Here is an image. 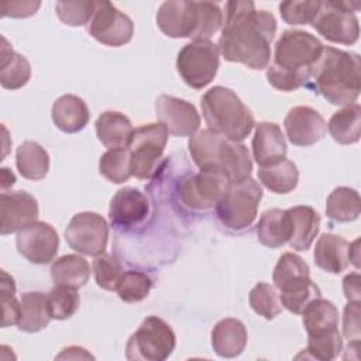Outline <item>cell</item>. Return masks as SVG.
<instances>
[{
    "instance_id": "6da1fadb",
    "label": "cell",
    "mask_w": 361,
    "mask_h": 361,
    "mask_svg": "<svg viewBox=\"0 0 361 361\" xmlns=\"http://www.w3.org/2000/svg\"><path fill=\"white\" fill-rule=\"evenodd\" d=\"M275 32L272 13L257 10L252 1H228L217 47L226 61L261 71L269 63Z\"/></svg>"
},
{
    "instance_id": "7a4b0ae2",
    "label": "cell",
    "mask_w": 361,
    "mask_h": 361,
    "mask_svg": "<svg viewBox=\"0 0 361 361\" xmlns=\"http://www.w3.org/2000/svg\"><path fill=\"white\" fill-rule=\"evenodd\" d=\"M361 59L358 54L323 47L309 68L305 86L336 106L353 104L360 96Z\"/></svg>"
},
{
    "instance_id": "3957f363",
    "label": "cell",
    "mask_w": 361,
    "mask_h": 361,
    "mask_svg": "<svg viewBox=\"0 0 361 361\" xmlns=\"http://www.w3.org/2000/svg\"><path fill=\"white\" fill-rule=\"evenodd\" d=\"M193 162L200 171L220 173L230 183L251 178L252 161L247 145L207 130L196 131L188 141Z\"/></svg>"
},
{
    "instance_id": "277c9868",
    "label": "cell",
    "mask_w": 361,
    "mask_h": 361,
    "mask_svg": "<svg viewBox=\"0 0 361 361\" xmlns=\"http://www.w3.org/2000/svg\"><path fill=\"white\" fill-rule=\"evenodd\" d=\"M209 128L235 142L245 140L255 127V118L243 100L228 87L214 86L200 100Z\"/></svg>"
},
{
    "instance_id": "5b68a950",
    "label": "cell",
    "mask_w": 361,
    "mask_h": 361,
    "mask_svg": "<svg viewBox=\"0 0 361 361\" xmlns=\"http://www.w3.org/2000/svg\"><path fill=\"white\" fill-rule=\"evenodd\" d=\"M272 281L281 292V305L295 314H302L313 299L322 296L320 289L310 279L309 265L293 252L281 255L274 268Z\"/></svg>"
},
{
    "instance_id": "8992f818",
    "label": "cell",
    "mask_w": 361,
    "mask_h": 361,
    "mask_svg": "<svg viewBox=\"0 0 361 361\" xmlns=\"http://www.w3.org/2000/svg\"><path fill=\"white\" fill-rule=\"evenodd\" d=\"M261 199L262 188L255 179L230 183L216 206L217 217L227 228L244 230L254 223Z\"/></svg>"
},
{
    "instance_id": "52a82bcc",
    "label": "cell",
    "mask_w": 361,
    "mask_h": 361,
    "mask_svg": "<svg viewBox=\"0 0 361 361\" xmlns=\"http://www.w3.org/2000/svg\"><path fill=\"white\" fill-rule=\"evenodd\" d=\"M176 336L158 316H148L127 341L126 357L131 361H164L175 350Z\"/></svg>"
},
{
    "instance_id": "ba28073f",
    "label": "cell",
    "mask_w": 361,
    "mask_h": 361,
    "mask_svg": "<svg viewBox=\"0 0 361 361\" xmlns=\"http://www.w3.org/2000/svg\"><path fill=\"white\" fill-rule=\"evenodd\" d=\"M360 1H322L312 27L327 41L353 45L360 37V24L354 11Z\"/></svg>"
},
{
    "instance_id": "9c48e42d",
    "label": "cell",
    "mask_w": 361,
    "mask_h": 361,
    "mask_svg": "<svg viewBox=\"0 0 361 361\" xmlns=\"http://www.w3.org/2000/svg\"><path fill=\"white\" fill-rule=\"evenodd\" d=\"M168 134L162 123H151L133 130L127 144L133 176L137 179L151 178L166 147Z\"/></svg>"
},
{
    "instance_id": "30bf717a",
    "label": "cell",
    "mask_w": 361,
    "mask_h": 361,
    "mask_svg": "<svg viewBox=\"0 0 361 361\" xmlns=\"http://www.w3.org/2000/svg\"><path fill=\"white\" fill-rule=\"evenodd\" d=\"M219 65L220 51L210 39H199L186 44L176 58L178 73L192 89L206 87L214 79Z\"/></svg>"
},
{
    "instance_id": "8fae6325",
    "label": "cell",
    "mask_w": 361,
    "mask_h": 361,
    "mask_svg": "<svg viewBox=\"0 0 361 361\" xmlns=\"http://www.w3.org/2000/svg\"><path fill=\"white\" fill-rule=\"evenodd\" d=\"M323 44L310 32L286 30L275 44L274 63L281 69L300 73L306 78L309 68L317 61Z\"/></svg>"
},
{
    "instance_id": "7c38bea8",
    "label": "cell",
    "mask_w": 361,
    "mask_h": 361,
    "mask_svg": "<svg viewBox=\"0 0 361 361\" xmlns=\"http://www.w3.org/2000/svg\"><path fill=\"white\" fill-rule=\"evenodd\" d=\"M68 245L83 255L97 257L104 252L109 240L106 220L94 212L75 214L65 228Z\"/></svg>"
},
{
    "instance_id": "4fadbf2b",
    "label": "cell",
    "mask_w": 361,
    "mask_h": 361,
    "mask_svg": "<svg viewBox=\"0 0 361 361\" xmlns=\"http://www.w3.org/2000/svg\"><path fill=\"white\" fill-rule=\"evenodd\" d=\"M89 34L106 47H123L134 34L131 18L110 1H96V10L89 21Z\"/></svg>"
},
{
    "instance_id": "5bb4252c",
    "label": "cell",
    "mask_w": 361,
    "mask_h": 361,
    "mask_svg": "<svg viewBox=\"0 0 361 361\" xmlns=\"http://www.w3.org/2000/svg\"><path fill=\"white\" fill-rule=\"evenodd\" d=\"M230 182L226 176L200 171L185 178L178 186L180 202L195 210H207L217 206Z\"/></svg>"
},
{
    "instance_id": "9a60e30c",
    "label": "cell",
    "mask_w": 361,
    "mask_h": 361,
    "mask_svg": "<svg viewBox=\"0 0 361 361\" xmlns=\"http://www.w3.org/2000/svg\"><path fill=\"white\" fill-rule=\"evenodd\" d=\"M16 245L18 252L30 262L44 265L51 262L59 248L56 230L45 221H34L17 231Z\"/></svg>"
},
{
    "instance_id": "2e32d148",
    "label": "cell",
    "mask_w": 361,
    "mask_h": 361,
    "mask_svg": "<svg viewBox=\"0 0 361 361\" xmlns=\"http://www.w3.org/2000/svg\"><path fill=\"white\" fill-rule=\"evenodd\" d=\"M155 116L173 137L193 135L200 127V116L196 107L182 99L161 94L155 102Z\"/></svg>"
},
{
    "instance_id": "e0dca14e",
    "label": "cell",
    "mask_w": 361,
    "mask_h": 361,
    "mask_svg": "<svg viewBox=\"0 0 361 361\" xmlns=\"http://www.w3.org/2000/svg\"><path fill=\"white\" fill-rule=\"evenodd\" d=\"M199 23L197 1H164L157 13L158 28L171 38H193Z\"/></svg>"
},
{
    "instance_id": "ac0fdd59",
    "label": "cell",
    "mask_w": 361,
    "mask_h": 361,
    "mask_svg": "<svg viewBox=\"0 0 361 361\" xmlns=\"http://www.w3.org/2000/svg\"><path fill=\"white\" fill-rule=\"evenodd\" d=\"M288 140L296 147H310L320 141L327 131L322 114L309 106L290 109L283 120Z\"/></svg>"
},
{
    "instance_id": "d6986e66",
    "label": "cell",
    "mask_w": 361,
    "mask_h": 361,
    "mask_svg": "<svg viewBox=\"0 0 361 361\" xmlns=\"http://www.w3.org/2000/svg\"><path fill=\"white\" fill-rule=\"evenodd\" d=\"M38 202L24 192H3L0 196V233L3 235L20 231L37 221Z\"/></svg>"
},
{
    "instance_id": "ffe728a7",
    "label": "cell",
    "mask_w": 361,
    "mask_h": 361,
    "mask_svg": "<svg viewBox=\"0 0 361 361\" xmlns=\"http://www.w3.org/2000/svg\"><path fill=\"white\" fill-rule=\"evenodd\" d=\"M148 212L149 202L142 192L135 188H123L110 202L109 217L114 226L130 227L144 221Z\"/></svg>"
},
{
    "instance_id": "44dd1931",
    "label": "cell",
    "mask_w": 361,
    "mask_h": 361,
    "mask_svg": "<svg viewBox=\"0 0 361 361\" xmlns=\"http://www.w3.org/2000/svg\"><path fill=\"white\" fill-rule=\"evenodd\" d=\"M286 142L281 127L272 121H261L252 138V155L259 166H271L286 158Z\"/></svg>"
},
{
    "instance_id": "7402d4cb",
    "label": "cell",
    "mask_w": 361,
    "mask_h": 361,
    "mask_svg": "<svg viewBox=\"0 0 361 361\" xmlns=\"http://www.w3.org/2000/svg\"><path fill=\"white\" fill-rule=\"evenodd\" d=\"M348 251V241L336 234L324 233L319 237L313 251L314 264L329 274H341L350 265Z\"/></svg>"
},
{
    "instance_id": "603a6c76",
    "label": "cell",
    "mask_w": 361,
    "mask_h": 361,
    "mask_svg": "<svg viewBox=\"0 0 361 361\" xmlns=\"http://www.w3.org/2000/svg\"><path fill=\"white\" fill-rule=\"evenodd\" d=\"M247 345V329L238 319L227 317L217 322L212 330V347L219 357L234 358Z\"/></svg>"
},
{
    "instance_id": "cb8c5ba5",
    "label": "cell",
    "mask_w": 361,
    "mask_h": 361,
    "mask_svg": "<svg viewBox=\"0 0 361 361\" xmlns=\"http://www.w3.org/2000/svg\"><path fill=\"white\" fill-rule=\"evenodd\" d=\"M290 221L289 245L295 251H306L310 248L320 228V216L310 206H295L286 210Z\"/></svg>"
},
{
    "instance_id": "d4e9b609",
    "label": "cell",
    "mask_w": 361,
    "mask_h": 361,
    "mask_svg": "<svg viewBox=\"0 0 361 361\" xmlns=\"http://www.w3.org/2000/svg\"><path fill=\"white\" fill-rule=\"evenodd\" d=\"M52 121L63 133L73 134L86 127L90 114L86 103L75 94H63L52 104Z\"/></svg>"
},
{
    "instance_id": "484cf974",
    "label": "cell",
    "mask_w": 361,
    "mask_h": 361,
    "mask_svg": "<svg viewBox=\"0 0 361 361\" xmlns=\"http://www.w3.org/2000/svg\"><path fill=\"white\" fill-rule=\"evenodd\" d=\"M96 135L99 141L109 149L111 148H127L130 137L133 134V126L130 118L120 111H104L96 123Z\"/></svg>"
},
{
    "instance_id": "4316f807",
    "label": "cell",
    "mask_w": 361,
    "mask_h": 361,
    "mask_svg": "<svg viewBox=\"0 0 361 361\" xmlns=\"http://www.w3.org/2000/svg\"><path fill=\"white\" fill-rule=\"evenodd\" d=\"M31 78V66L25 56L17 54L7 42L1 38L0 47V83L4 89L17 90L28 83Z\"/></svg>"
},
{
    "instance_id": "83f0119b",
    "label": "cell",
    "mask_w": 361,
    "mask_h": 361,
    "mask_svg": "<svg viewBox=\"0 0 361 361\" xmlns=\"http://www.w3.org/2000/svg\"><path fill=\"white\" fill-rule=\"evenodd\" d=\"M51 319L48 295L42 292H27L21 296L18 330L37 333L45 329Z\"/></svg>"
},
{
    "instance_id": "f1b7e54d",
    "label": "cell",
    "mask_w": 361,
    "mask_h": 361,
    "mask_svg": "<svg viewBox=\"0 0 361 361\" xmlns=\"http://www.w3.org/2000/svg\"><path fill=\"white\" fill-rule=\"evenodd\" d=\"M290 221L286 210L268 209L265 210L257 224L258 241L268 248H279L290 238Z\"/></svg>"
},
{
    "instance_id": "f546056e",
    "label": "cell",
    "mask_w": 361,
    "mask_h": 361,
    "mask_svg": "<svg viewBox=\"0 0 361 361\" xmlns=\"http://www.w3.org/2000/svg\"><path fill=\"white\" fill-rule=\"evenodd\" d=\"M327 130L338 144L348 145L360 140L361 135V107L358 103L347 104L337 110L329 120Z\"/></svg>"
},
{
    "instance_id": "4dcf8cb0",
    "label": "cell",
    "mask_w": 361,
    "mask_h": 361,
    "mask_svg": "<svg viewBox=\"0 0 361 361\" xmlns=\"http://www.w3.org/2000/svg\"><path fill=\"white\" fill-rule=\"evenodd\" d=\"M90 276L89 262L76 254H66L52 262L51 278L55 285H65L79 289L86 285Z\"/></svg>"
},
{
    "instance_id": "1f68e13d",
    "label": "cell",
    "mask_w": 361,
    "mask_h": 361,
    "mask_svg": "<svg viewBox=\"0 0 361 361\" xmlns=\"http://www.w3.org/2000/svg\"><path fill=\"white\" fill-rule=\"evenodd\" d=\"M16 166L23 178L41 180L48 173L49 155L38 142L27 140L16 151Z\"/></svg>"
},
{
    "instance_id": "d6a6232c",
    "label": "cell",
    "mask_w": 361,
    "mask_h": 361,
    "mask_svg": "<svg viewBox=\"0 0 361 361\" xmlns=\"http://www.w3.org/2000/svg\"><path fill=\"white\" fill-rule=\"evenodd\" d=\"M361 200L355 189L347 186L336 188L327 197L326 214L337 223H348L358 219Z\"/></svg>"
},
{
    "instance_id": "836d02e7",
    "label": "cell",
    "mask_w": 361,
    "mask_h": 361,
    "mask_svg": "<svg viewBox=\"0 0 361 361\" xmlns=\"http://www.w3.org/2000/svg\"><path fill=\"white\" fill-rule=\"evenodd\" d=\"M258 179L268 190L285 195L298 186L299 171L292 161L283 159L271 166H261L258 169Z\"/></svg>"
},
{
    "instance_id": "e575fe53",
    "label": "cell",
    "mask_w": 361,
    "mask_h": 361,
    "mask_svg": "<svg viewBox=\"0 0 361 361\" xmlns=\"http://www.w3.org/2000/svg\"><path fill=\"white\" fill-rule=\"evenodd\" d=\"M302 323L306 333L338 327V312L333 302L320 298L313 299L302 312Z\"/></svg>"
},
{
    "instance_id": "d590c367",
    "label": "cell",
    "mask_w": 361,
    "mask_h": 361,
    "mask_svg": "<svg viewBox=\"0 0 361 361\" xmlns=\"http://www.w3.org/2000/svg\"><path fill=\"white\" fill-rule=\"evenodd\" d=\"M307 353L312 358L330 361L338 357L343 350V340L338 327L307 333Z\"/></svg>"
},
{
    "instance_id": "8d00e7d4",
    "label": "cell",
    "mask_w": 361,
    "mask_h": 361,
    "mask_svg": "<svg viewBox=\"0 0 361 361\" xmlns=\"http://www.w3.org/2000/svg\"><path fill=\"white\" fill-rule=\"evenodd\" d=\"M99 172L113 183H124L131 176L130 152L126 147L106 151L99 161Z\"/></svg>"
},
{
    "instance_id": "74e56055",
    "label": "cell",
    "mask_w": 361,
    "mask_h": 361,
    "mask_svg": "<svg viewBox=\"0 0 361 361\" xmlns=\"http://www.w3.org/2000/svg\"><path fill=\"white\" fill-rule=\"evenodd\" d=\"M151 288L152 281L147 274L130 269L123 272L116 286V292L121 300L127 303H135L144 300L149 295Z\"/></svg>"
},
{
    "instance_id": "f35d334b",
    "label": "cell",
    "mask_w": 361,
    "mask_h": 361,
    "mask_svg": "<svg viewBox=\"0 0 361 361\" xmlns=\"http://www.w3.org/2000/svg\"><path fill=\"white\" fill-rule=\"evenodd\" d=\"M250 306L252 310L267 320L275 319L282 312V305L275 286L259 282L250 292Z\"/></svg>"
},
{
    "instance_id": "ab89813d",
    "label": "cell",
    "mask_w": 361,
    "mask_h": 361,
    "mask_svg": "<svg viewBox=\"0 0 361 361\" xmlns=\"http://www.w3.org/2000/svg\"><path fill=\"white\" fill-rule=\"evenodd\" d=\"M48 302L51 317L56 320H65L76 313L79 309L80 298L78 289L65 285H55V288H52L48 293Z\"/></svg>"
},
{
    "instance_id": "60d3db41",
    "label": "cell",
    "mask_w": 361,
    "mask_h": 361,
    "mask_svg": "<svg viewBox=\"0 0 361 361\" xmlns=\"http://www.w3.org/2000/svg\"><path fill=\"white\" fill-rule=\"evenodd\" d=\"M123 272L120 261L110 254L103 252L93 259L94 281L104 290H116Z\"/></svg>"
},
{
    "instance_id": "b9f144b4",
    "label": "cell",
    "mask_w": 361,
    "mask_h": 361,
    "mask_svg": "<svg viewBox=\"0 0 361 361\" xmlns=\"http://www.w3.org/2000/svg\"><path fill=\"white\" fill-rule=\"evenodd\" d=\"M197 11H199V23L192 39L193 41L209 39L221 28L224 14L220 6L213 1H197Z\"/></svg>"
},
{
    "instance_id": "7bdbcfd3",
    "label": "cell",
    "mask_w": 361,
    "mask_h": 361,
    "mask_svg": "<svg viewBox=\"0 0 361 361\" xmlns=\"http://www.w3.org/2000/svg\"><path fill=\"white\" fill-rule=\"evenodd\" d=\"M56 16L59 20L71 27H80L87 24L96 10V1H56Z\"/></svg>"
},
{
    "instance_id": "ee69618b",
    "label": "cell",
    "mask_w": 361,
    "mask_h": 361,
    "mask_svg": "<svg viewBox=\"0 0 361 361\" xmlns=\"http://www.w3.org/2000/svg\"><path fill=\"white\" fill-rule=\"evenodd\" d=\"M322 1H303L289 0L279 4V13L282 20L290 25L312 24L320 10Z\"/></svg>"
},
{
    "instance_id": "f6af8a7d",
    "label": "cell",
    "mask_w": 361,
    "mask_h": 361,
    "mask_svg": "<svg viewBox=\"0 0 361 361\" xmlns=\"http://www.w3.org/2000/svg\"><path fill=\"white\" fill-rule=\"evenodd\" d=\"M14 293V279L6 271H1V327H8L18 323L20 302L16 299Z\"/></svg>"
},
{
    "instance_id": "bcb514c9",
    "label": "cell",
    "mask_w": 361,
    "mask_h": 361,
    "mask_svg": "<svg viewBox=\"0 0 361 361\" xmlns=\"http://www.w3.org/2000/svg\"><path fill=\"white\" fill-rule=\"evenodd\" d=\"M267 79L271 86L282 92H293L300 86H305L306 78L300 73L281 69L275 63H271L267 69Z\"/></svg>"
},
{
    "instance_id": "7dc6e473",
    "label": "cell",
    "mask_w": 361,
    "mask_h": 361,
    "mask_svg": "<svg viewBox=\"0 0 361 361\" xmlns=\"http://www.w3.org/2000/svg\"><path fill=\"white\" fill-rule=\"evenodd\" d=\"M41 6V1L32 0H4L0 3L3 17L11 18H27L34 16Z\"/></svg>"
},
{
    "instance_id": "c3c4849f",
    "label": "cell",
    "mask_w": 361,
    "mask_h": 361,
    "mask_svg": "<svg viewBox=\"0 0 361 361\" xmlns=\"http://www.w3.org/2000/svg\"><path fill=\"white\" fill-rule=\"evenodd\" d=\"M360 302H348L343 314V333L351 343H360Z\"/></svg>"
},
{
    "instance_id": "681fc988",
    "label": "cell",
    "mask_w": 361,
    "mask_h": 361,
    "mask_svg": "<svg viewBox=\"0 0 361 361\" xmlns=\"http://www.w3.org/2000/svg\"><path fill=\"white\" fill-rule=\"evenodd\" d=\"M360 274L353 272L344 276L343 279V289L344 295L348 299V302H360L361 298V289H360Z\"/></svg>"
},
{
    "instance_id": "f907efd6",
    "label": "cell",
    "mask_w": 361,
    "mask_h": 361,
    "mask_svg": "<svg viewBox=\"0 0 361 361\" xmlns=\"http://www.w3.org/2000/svg\"><path fill=\"white\" fill-rule=\"evenodd\" d=\"M16 182V176L13 172L8 171V168H3L1 169V188L3 190L7 189L8 186H13Z\"/></svg>"
},
{
    "instance_id": "816d5d0a",
    "label": "cell",
    "mask_w": 361,
    "mask_h": 361,
    "mask_svg": "<svg viewBox=\"0 0 361 361\" xmlns=\"http://www.w3.org/2000/svg\"><path fill=\"white\" fill-rule=\"evenodd\" d=\"M358 244H360V240H355L354 243H351L350 244V251H348V254H350V262H353L354 264V267L355 268H358L360 267V255H358Z\"/></svg>"
},
{
    "instance_id": "f5cc1de1",
    "label": "cell",
    "mask_w": 361,
    "mask_h": 361,
    "mask_svg": "<svg viewBox=\"0 0 361 361\" xmlns=\"http://www.w3.org/2000/svg\"><path fill=\"white\" fill-rule=\"evenodd\" d=\"M73 354H59L56 358H93L89 353L85 351L82 347H73Z\"/></svg>"
}]
</instances>
